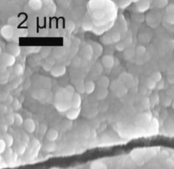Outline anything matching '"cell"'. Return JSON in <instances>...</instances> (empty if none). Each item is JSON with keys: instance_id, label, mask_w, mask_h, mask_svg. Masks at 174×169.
<instances>
[{"instance_id": "obj_1", "label": "cell", "mask_w": 174, "mask_h": 169, "mask_svg": "<svg viewBox=\"0 0 174 169\" xmlns=\"http://www.w3.org/2000/svg\"><path fill=\"white\" fill-rule=\"evenodd\" d=\"M1 62L3 66L6 67H10L15 64L16 57L12 54L5 52L1 55Z\"/></svg>"}, {"instance_id": "obj_2", "label": "cell", "mask_w": 174, "mask_h": 169, "mask_svg": "<svg viewBox=\"0 0 174 169\" xmlns=\"http://www.w3.org/2000/svg\"><path fill=\"white\" fill-rule=\"evenodd\" d=\"M16 31L12 25H7L3 26L1 29V35L6 40H8V41L12 39Z\"/></svg>"}, {"instance_id": "obj_3", "label": "cell", "mask_w": 174, "mask_h": 169, "mask_svg": "<svg viewBox=\"0 0 174 169\" xmlns=\"http://www.w3.org/2000/svg\"><path fill=\"white\" fill-rule=\"evenodd\" d=\"M55 108L59 112L67 113L70 108H71V101L70 100H57L54 104Z\"/></svg>"}, {"instance_id": "obj_4", "label": "cell", "mask_w": 174, "mask_h": 169, "mask_svg": "<svg viewBox=\"0 0 174 169\" xmlns=\"http://www.w3.org/2000/svg\"><path fill=\"white\" fill-rule=\"evenodd\" d=\"M131 157L138 166H143L145 163V155L141 151L135 150L131 153Z\"/></svg>"}, {"instance_id": "obj_5", "label": "cell", "mask_w": 174, "mask_h": 169, "mask_svg": "<svg viewBox=\"0 0 174 169\" xmlns=\"http://www.w3.org/2000/svg\"><path fill=\"white\" fill-rule=\"evenodd\" d=\"M101 64L107 69H111L114 65V58L110 54L103 56L101 58Z\"/></svg>"}, {"instance_id": "obj_6", "label": "cell", "mask_w": 174, "mask_h": 169, "mask_svg": "<svg viewBox=\"0 0 174 169\" xmlns=\"http://www.w3.org/2000/svg\"><path fill=\"white\" fill-rule=\"evenodd\" d=\"M66 66L64 65H57L54 66L52 68V69L51 70L50 73L51 75L54 77H60V76H62L64 74L66 73Z\"/></svg>"}, {"instance_id": "obj_7", "label": "cell", "mask_w": 174, "mask_h": 169, "mask_svg": "<svg viewBox=\"0 0 174 169\" xmlns=\"http://www.w3.org/2000/svg\"><path fill=\"white\" fill-rule=\"evenodd\" d=\"M151 114H141L139 116L136 118V123L137 125L142 126V125H147L151 123Z\"/></svg>"}, {"instance_id": "obj_8", "label": "cell", "mask_w": 174, "mask_h": 169, "mask_svg": "<svg viewBox=\"0 0 174 169\" xmlns=\"http://www.w3.org/2000/svg\"><path fill=\"white\" fill-rule=\"evenodd\" d=\"M23 126L26 131L29 133V134H32V133L35 131L36 124L34 121L31 119V118H27V119H25Z\"/></svg>"}, {"instance_id": "obj_9", "label": "cell", "mask_w": 174, "mask_h": 169, "mask_svg": "<svg viewBox=\"0 0 174 169\" xmlns=\"http://www.w3.org/2000/svg\"><path fill=\"white\" fill-rule=\"evenodd\" d=\"M81 102H82V99H81V96L80 95V94L78 93V92H75V94H74L73 97L71 98V108H80V106L81 105Z\"/></svg>"}, {"instance_id": "obj_10", "label": "cell", "mask_w": 174, "mask_h": 169, "mask_svg": "<svg viewBox=\"0 0 174 169\" xmlns=\"http://www.w3.org/2000/svg\"><path fill=\"white\" fill-rule=\"evenodd\" d=\"M7 52L8 53L12 54L15 57L19 56L20 52H21V49H20L19 47L15 44H8L7 47Z\"/></svg>"}, {"instance_id": "obj_11", "label": "cell", "mask_w": 174, "mask_h": 169, "mask_svg": "<svg viewBox=\"0 0 174 169\" xmlns=\"http://www.w3.org/2000/svg\"><path fill=\"white\" fill-rule=\"evenodd\" d=\"M80 108H70V109L66 113V116L68 119L73 121L77 119L78 118V116H79L80 114Z\"/></svg>"}, {"instance_id": "obj_12", "label": "cell", "mask_w": 174, "mask_h": 169, "mask_svg": "<svg viewBox=\"0 0 174 169\" xmlns=\"http://www.w3.org/2000/svg\"><path fill=\"white\" fill-rule=\"evenodd\" d=\"M59 137V133L57 130L54 128H50L47 131V134H46V138L49 142H54L57 140Z\"/></svg>"}, {"instance_id": "obj_13", "label": "cell", "mask_w": 174, "mask_h": 169, "mask_svg": "<svg viewBox=\"0 0 174 169\" xmlns=\"http://www.w3.org/2000/svg\"><path fill=\"white\" fill-rule=\"evenodd\" d=\"M98 86L101 88H108L110 84V81L107 76H101L97 81Z\"/></svg>"}, {"instance_id": "obj_14", "label": "cell", "mask_w": 174, "mask_h": 169, "mask_svg": "<svg viewBox=\"0 0 174 169\" xmlns=\"http://www.w3.org/2000/svg\"><path fill=\"white\" fill-rule=\"evenodd\" d=\"M150 4L148 1H141L139 2L136 4V9L139 12H144L149 9Z\"/></svg>"}, {"instance_id": "obj_15", "label": "cell", "mask_w": 174, "mask_h": 169, "mask_svg": "<svg viewBox=\"0 0 174 169\" xmlns=\"http://www.w3.org/2000/svg\"><path fill=\"white\" fill-rule=\"evenodd\" d=\"M42 2L40 0H31L29 2V6L34 11H38L42 7Z\"/></svg>"}, {"instance_id": "obj_16", "label": "cell", "mask_w": 174, "mask_h": 169, "mask_svg": "<svg viewBox=\"0 0 174 169\" xmlns=\"http://www.w3.org/2000/svg\"><path fill=\"white\" fill-rule=\"evenodd\" d=\"M95 84L92 81H88L85 83V91L88 94H91L94 91Z\"/></svg>"}, {"instance_id": "obj_17", "label": "cell", "mask_w": 174, "mask_h": 169, "mask_svg": "<svg viewBox=\"0 0 174 169\" xmlns=\"http://www.w3.org/2000/svg\"><path fill=\"white\" fill-rule=\"evenodd\" d=\"M2 138L5 141L8 148H10L11 146H12V145L14 144V138L11 134H7V133H6V134H4Z\"/></svg>"}, {"instance_id": "obj_18", "label": "cell", "mask_w": 174, "mask_h": 169, "mask_svg": "<svg viewBox=\"0 0 174 169\" xmlns=\"http://www.w3.org/2000/svg\"><path fill=\"white\" fill-rule=\"evenodd\" d=\"M108 93H109V91H108L107 88H100L99 90L97 91V99H99V100L105 99L106 97H107L108 95Z\"/></svg>"}, {"instance_id": "obj_19", "label": "cell", "mask_w": 174, "mask_h": 169, "mask_svg": "<svg viewBox=\"0 0 174 169\" xmlns=\"http://www.w3.org/2000/svg\"><path fill=\"white\" fill-rule=\"evenodd\" d=\"M94 44V47H92L94 50V54H95L96 57H99V56L101 55L102 51H103V48H102V46L101 44L99 43H97V42H96V43Z\"/></svg>"}, {"instance_id": "obj_20", "label": "cell", "mask_w": 174, "mask_h": 169, "mask_svg": "<svg viewBox=\"0 0 174 169\" xmlns=\"http://www.w3.org/2000/svg\"><path fill=\"white\" fill-rule=\"evenodd\" d=\"M14 72L17 76H21L24 74V67L21 64H17L14 66Z\"/></svg>"}, {"instance_id": "obj_21", "label": "cell", "mask_w": 174, "mask_h": 169, "mask_svg": "<svg viewBox=\"0 0 174 169\" xmlns=\"http://www.w3.org/2000/svg\"><path fill=\"white\" fill-rule=\"evenodd\" d=\"M24 122H25V120L22 117V116L21 114H18V113H15V124H16V126H21V125H23Z\"/></svg>"}, {"instance_id": "obj_22", "label": "cell", "mask_w": 174, "mask_h": 169, "mask_svg": "<svg viewBox=\"0 0 174 169\" xmlns=\"http://www.w3.org/2000/svg\"><path fill=\"white\" fill-rule=\"evenodd\" d=\"M101 41L105 45H109L111 43H113L112 38L111 35H105L103 37H101Z\"/></svg>"}, {"instance_id": "obj_23", "label": "cell", "mask_w": 174, "mask_h": 169, "mask_svg": "<svg viewBox=\"0 0 174 169\" xmlns=\"http://www.w3.org/2000/svg\"><path fill=\"white\" fill-rule=\"evenodd\" d=\"M6 119L9 125H13L15 124V114L13 113H7L6 115Z\"/></svg>"}, {"instance_id": "obj_24", "label": "cell", "mask_w": 174, "mask_h": 169, "mask_svg": "<svg viewBox=\"0 0 174 169\" xmlns=\"http://www.w3.org/2000/svg\"><path fill=\"white\" fill-rule=\"evenodd\" d=\"M57 148V145L54 144V142H49L46 144L45 149L47 152H53Z\"/></svg>"}, {"instance_id": "obj_25", "label": "cell", "mask_w": 174, "mask_h": 169, "mask_svg": "<svg viewBox=\"0 0 174 169\" xmlns=\"http://www.w3.org/2000/svg\"><path fill=\"white\" fill-rule=\"evenodd\" d=\"M146 86L149 89H153V88H155L156 86V83L150 77L148 78L146 81Z\"/></svg>"}, {"instance_id": "obj_26", "label": "cell", "mask_w": 174, "mask_h": 169, "mask_svg": "<svg viewBox=\"0 0 174 169\" xmlns=\"http://www.w3.org/2000/svg\"><path fill=\"white\" fill-rule=\"evenodd\" d=\"M151 78L156 83H157V82H159L161 81V78H162V76H161V74L160 73L159 71H156V72H153V74H151Z\"/></svg>"}, {"instance_id": "obj_27", "label": "cell", "mask_w": 174, "mask_h": 169, "mask_svg": "<svg viewBox=\"0 0 174 169\" xmlns=\"http://www.w3.org/2000/svg\"><path fill=\"white\" fill-rule=\"evenodd\" d=\"M11 107L15 111L19 110L21 108V103H20V101L18 98H14L12 104H11Z\"/></svg>"}, {"instance_id": "obj_28", "label": "cell", "mask_w": 174, "mask_h": 169, "mask_svg": "<svg viewBox=\"0 0 174 169\" xmlns=\"http://www.w3.org/2000/svg\"><path fill=\"white\" fill-rule=\"evenodd\" d=\"M136 54H137L138 56H143V54L146 53V48L143 47V46H138L136 47Z\"/></svg>"}, {"instance_id": "obj_29", "label": "cell", "mask_w": 174, "mask_h": 169, "mask_svg": "<svg viewBox=\"0 0 174 169\" xmlns=\"http://www.w3.org/2000/svg\"><path fill=\"white\" fill-rule=\"evenodd\" d=\"M7 148L8 147L5 141H4L3 138H1V140H0V153H1V154H3L4 153H5Z\"/></svg>"}, {"instance_id": "obj_30", "label": "cell", "mask_w": 174, "mask_h": 169, "mask_svg": "<svg viewBox=\"0 0 174 169\" xmlns=\"http://www.w3.org/2000/svg\"><path fill=\"white\" fill-rule=\"evenodd\" d=\"M111 38L113 42H116V43H117V42H118L121 39V35H120L119 32L115 31L113 32V33H112Z\"/></svg>"}, {"instance_id": "obj_31", "label": "cell", "mask_w": 174, "mask_h": 169, "mask_svg": "<svg viewBox=\"0 0 174 169\" xmlns=\"http://www.w3.org/2000/svg\"><path fill=\"white\" fill-rule=\"evenodd\" d=\"M166 12L167 15H174V5L172 4V5H169L166 7Z\"/></svg>"}, {"instance_id": "obj_32", "label": "cell", "mask_w": 174, "mask_h": 169, "mask_svg": "<svg viewBox=\"0 0 174 169\" xmlns=\"http://www.w3.org/2000/svg\"><path fill=\"white\" fill-rule=\"evenodd\" d=\"M96 165H97V167H96L94 164H92L91 169H107V166H106L103 164H102V163L97 162L96 163Z\"/></svg>"}, {"instance_id": "obj_33", "label": "cell", "mask_w": 174, "mask_h": 169, "mask_svg": "<svg viewBox=\"0 0 174 169\" xmlns=\"http://www.w3.org/2000/svg\"><path fill=\"white\" fill-rule=\"evenodd\" d=\"M119 7L120 8H122V9H123V8H126L128 6H129L131 5V1H120L119 2Z\"/></svg>"}, {"instance_id": "obj_34", "label": "cell", "mask_w": 174, "mask_h": 169, "mask_svg": "<svg viewBox=\"0 0 174 169\" xmlns=\"http://www.w3.org/2000/svg\"><path fill=\"white\" fill-rule=\"evenodd\" d=\"M41 56H44V54H45V56H44V58L47 57V56H49V52H51V49H49V48H48V47H45L44 49H41Z\"/></svg>"}, {"instance_id": "obj_35", "label": "cell", "mask_w": 174, "mask_h": 169, "mask_svg": "<svg viewBox=\"0 0 174 169\" xmlns=\"http://www.w3.org/2000/svg\"><path fill=\"white\" fill-rule=\"evenodd\" d=\"M77 88H78V93L79 94H83L84 93L85 91V84H80L78 85L77 86Z\"/></svg>"}, {"instance_id": "obj_36", "label": "cell", "mask_w": 174, "mask_h": 169, "mask_svg": "<svg viewBox=\"0 0 174 169\" xmlns=\"http://www.w3.org/2000/svg\"><path fill=\"white\" fill-rule=\"evenodd\" d=\"M116 48H117L118 51H123L125 49V45L123 43H119L117 44L116 45Z\"/></svg>"}, {"instance_id": "obj_37", "label": "cell", "mask_w": 174, "mask_h": 169, "mask_svg": "<svg viewBox=\"0 0 174 169\" xmlns=\"http://www.w3.org/2000/svg\"><path fill=\"white\" fill-rule=\"evenodd\" d=\"M167 22L171 25H174V15H167Z\"/></svg>"}, {"instance_id": "obj_38", "label": "cell", "mask_w": 174, "mask_h": 169, "mask_svg": "<svg viewBox=\"0 0 174 169\" xmlns=\"http://www.w3.org/2000/svg\"><path fill=\"white\" fill-rule=\"evenodd\" d=\"M1 112H2V114H7V113L8 112L7 106H5V105H2V104L1 105Z\"/></svg>"}, {"instance_id": "obj_39", "label": "cell", "mask_w": 174, "mask_h": 169, "mask_svg": "<svg viewBox=\"0 0 174 169\" xmlns=\"http://www.w3.org/2000/svg\"><path fill=\"white\" fill-rule=\"evenodd\" d=\"M166 164L168 166L173 167L174 166V161L173 159H169L166 161Z\"/></svg>"}, {"instance_id": "obj_40", "label": "cell", "mask_w": 174, "mask_h": 169, "mask_svg": "<svg viewBox=\"0 0 174 169\" xmlns=\"http://www.w3.org/2000/svg\"><path fill=\"white\" fill-rule=\"evenodd\" d=\"M171 104V100L170 99V98H166L164 101H163V104H164L166 106H169Z\"/></svg>"}, {"instance_id": "obj_41", "label": "cell", "mask_w": 174, "mask_h": 169, "mask_svg": "<svg viewBox=\"0 0 174 169\" xmlns=\"http://www.w3.org/2000/svg\"><path fill=\"white\" fill-rule=\"evenodd\" d=\"M168 81L169 82L170 84H174V76H171L168 78Z\"/></svg>"}, {"instance_id": "obj_42", "label": "cell", "mask_w": 174, "mask_h": 169, "mask_svg": "<svg viewBox=\"0 0 174 169\" xmlns=\"http://www.w3.org/2000/svg\"><path fill=\"white\" fill-rule=\"evenodd\" d=\"M49 169H59V168H57V167H53V168H51Z\"/></svg>"}, {"instance_id": "obj_43", "label": "cell", "mask_w": 174, "mask_h": 169, "mask_svg": "<svg viewBox=\"0 0 174 169\" xmlns=\"http://www.w3.org/2000/svg\"><path fill=\"white\" fill-rule=\"evenodd\" d=\"M173 108H174V102L173 103Z\"/></svg>"}, {"instance_id": "obj_44", "label": "cell", "mask_w": 174, "mask_h": 169, "mask_svg": "<svg viewBox=\"0 0 174 169\" xmlns=\"http://www.w3.org/2000/svg\"><path fill=\"white\" fill-rule=\"evenodd\" d=\"M173 161H174V156H173Z\"/></svg>"}]
</instances>
